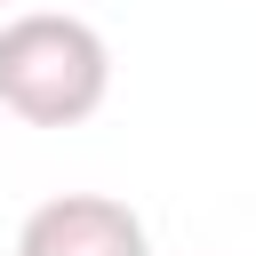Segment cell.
I'll return each mask as SVG.
<instances>
[{
  "instance_id": "obj_1",
  "label": "cell",
  "mask_w": 256,
  "mask_h": 256,
  "mask_svg": "<svg viewBox=\"0 0 256 256\" xmlns=\"http://www.w3.org/2000/svg\"><path fill=\"white\" fill-rule=\"evenodd\" d=\"M112 96V48L88 16L32 8L0 24V112L24 128H80Z\"/></svg>"
},
{
  "instance_id": "obj_2",
  "label": "cell",
  "mask_w": 256,
  "mask_h": 256,
  "mask_svg": "<svg viewBox=\"0 0 256 256\" xmlns=\"http://www.w3.org/2000/svg\"><path fill=\"white\" fill-rule=\"evenodd\" d=\"M16 256H152V232L112 192H56L16 224Z\"/></svg>"
}]
</instances>
